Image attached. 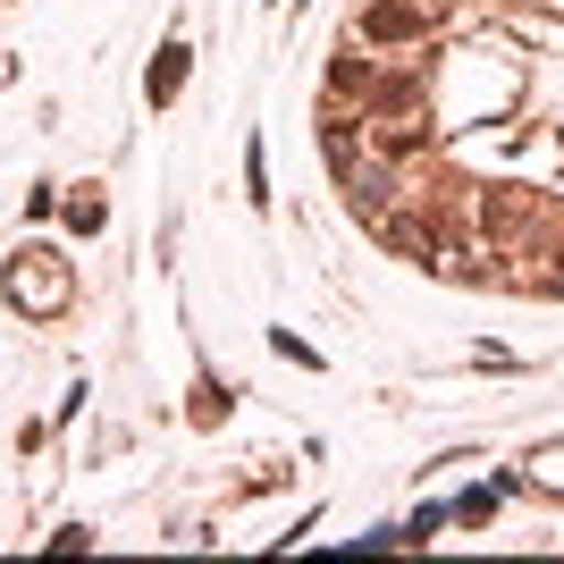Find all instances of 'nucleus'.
<instances>
[{"label":"nucleus","mask_w":564,"mask_h":564,"mask_svg":"<svg viewBox=\"0 0 564 564\" xmlns=\"http://www.w3.org/2000/svg\"><path fill=\"white\" fill-rule=\"evenodd\" d=\"M68 228H76V236H101V228H110V203H101V194L85 186V194L68 203Z\"/></svg>","instance_id":"obj_5"},{"label":"nucleus","mask_w":564,"mask_h":564,"mask_svg":"<svg viewBox=\"0 0 564 564\" xmlns=\"http://www.w3.org/2000/svg\"><path fill=\"white\" fill-rule=\"evenodd\" d=\"M0 295H9V312H25V321H59V312L76 304V270H68L59 245H18L9 270H0Z\"/></svg>","instance_id":"obj_1"},{"label":"nucleus","mask_w":564,"mask_h":564,"mask_svg":"<svg viewBox=\"0 0 564 564\" xmlns=\"http://www.w3.org/2000/svg\"><path fill=\"white\" fill-rule=\"evenodd\" d=\"M438 9H447V0H371V9L354 18V43H362V51H404V43H430Z\"/></svg>","instance_id":"obj_2"},{"label":"nucleus","mask_w":564,"mask_h":564,"mask_svg":"<svg viewBox=\"0 0 564 564\" xmlns=\"http://www.w3.org/2000/svg\"><path fill=\"white\" fill-rule=\"evenodd\" d=\"M379 85H388V59H371L362 43H346V51L329 59V110H354V101L371 110V101H379Z\"/></svg>","instance_id":"obj_3"},{"label":"nucleus","mask_w":564,"mask_h":564,"mask_svg":"<svg viewBox=\"0 0 564 564\" xmlns=\"http://www.w3.org/2000/svg\"><path fill=\"white\" fill-rule=\"evenodd\" d=\"M186 59H194L186 43H161V59H152V76H143V94H152V101H177V94H186Z\"/></svg>","instance_id":"obj_4"},{"label":"nucleus","mask_w":564,"mask_h":564,"mask_svg":"<svg viewBox=\"0 0 564 564\" xmlns=\"http://www.w3.org/2000/svg\"><path fill=\"white\" fill-rule=\"evenodd\" d=\"M245 194H253V203H270V169H261V143H245Z\"/></svg>","instance_id":"obj_7"},{"label":"nucleus","mask_w":564,"mask_h":564,"mask_svg":"<svg viewBox=\"0 0 564 564\" xmlns=\"http://www.w3.org/2000/svg\"><path fill=\"white\" fill-rule=\"evenodd\" d=\"M279 354H286V362H304V371H321V354H312L295 329H279Z\"/></svg>","instance_id":"obj_8"},{"label":"nucleus","mask_w":564,"mask_h":564,"mask_svg":"<svg viewBox=\"0 0 564 564\" xmlns=\"http://www.w3.org/2000/svg\"><path fill=\"white\" fill-rule=\"evenodd\" d=\"M447 514H455V506H422V514L404 522L397 540H413V547H422V540H438V531H447Z\"/></svg>","instance_id":"obj_6"}]
</instances>
